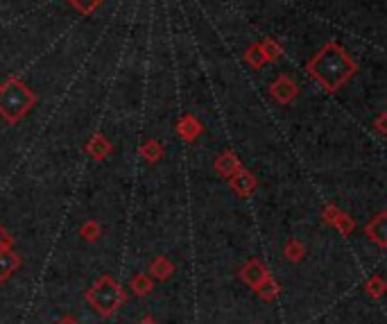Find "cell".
<instances>
[{
  "instance_id": "cell-10",
  "label": "cell",
  "mask_w": 387,
  "mask_h": 324,
  "mask_svg": "<svg viewBox=\"0 0 387 324\" xmlns=\"http://www.w3.org/2000/svg\"><path fill=\"white\" fill-rule=\"evenodd\" d=\"M88 150H91V157H93V159H104L111 152V145L106 143L102 136H95V139L91 141Z\"/></svg>"
},
{
  "instance_id": "cell-7",
  "label": "cell",
  "mask_w": 387,
  "mask_h": 324,
  "mask_svg": "<svg viewBox=\"0 0 387 324\" xmlns=\"http://www.w3.org/2000/svg\"><path fill=\"white\" fill-rule=\"evenodd\" d=\"M367 234L378 242V245L385 247V213L376 216L374 220L367 225Z\"/></svg>"
},
{
  "instance_id": "cell-16",
  "label": "cell",
  "mask_w": 387,
  "mask_h": 324,
  "mask_svg": "<svg viewBox=\"0 0 387 324\" xmlns=\"http://www.w3.org/2000/svg\"><path fill=\"white\" fill-rule=\"evenodd\" d=\"M82 236H84L86 240H95L97 236H100V227H97L95 222H86L84 227H82Z\"/></svg>"
},
{
  "instance_id": "cell-11",
  "label": "cell",
  "mask_w": 387,
  "mask_h": 324,
  "mask_svg": "<svg viewBox=\"0 0 387 324\" xmlns=\"http://www.w3.org/2000/svg\"><path fill=\"white\" fill-rule=\"evenodd\" d=\"M238 168H240V164H238L234 155H225V157L218 159V170H220V175H227V177H229V175H234Z\"/></svg>"
},
{
  "instance_id": "cell-2",
  "label": "cell",
  "mask_w": 387,
  "mask_h": 324,
  "mask_svg": "<svg viewBox=\"0 0 387 324\" xmlns=\"http://www.w3.org/2000/svg\"><path fill=\"white\" fill-rule=\"evenodd\" d=\"M125 299H127V293L122 290V286L116 279L109 277V274L100 277L91 286V290H86V302L93 306V311L100 313L102 318H111V315L125 304Z\"/></svg>"
},
{
  "instance_id": "cell-4",
  "label": "cell",
  "mask_w": 387,
  "mask_h": 324,
  "mask_svg": "<svg viewBox=\"0 0 387 324\" xmlns=\"http://www.w3.org/2000/svg\"><path fill=\"white\" fill-rule=\"evenodd\" d=\"M240 277L249 283V286L256 290V293L263 297V299H267V302H272L276 295H279V286H276V281L270 277V272L265 270V265H263L258 258H252L249 263L245 265L243 272H240Z\"/></svg>"
},
{
  "instance_id": "cell-20",
  "label": "cell",
  "mask_w": 387,
  "mask_h": 324,
  "mask_svg": "<svg viewBox=\"0 0 387 324\" xmlns=\"http://www.w3.org/2000/svg\"><path fill=\"white\" fill-rule=\"evenodd\" d=\"M138 324H156V322H154V320L150 318V315H147V318H143V320H141V322H138Z\"/></svg>"
},
{
  "instance_id": "cell-1",
  "label": "cell",
  "mask_w": 387,
  "mask_h": 324,
  "mask_svg": "<svg viewBox=\"0 0 387 324\" xmlns=\"http://www.w3.org/2000/svg\"><path fill=\"white\" fill-rule=\"evenodd\" d=\"M308 73L326 91H337L356 73V64L349 59L342 48H337L335 44H328L308 64Z\"/></svg>"
},
{
  "instance_id": "cell-13",
  "label": "cell",
  "mask_w": 387,
  "mask_h": 324,
  "mask_svg": "<svg viewBox=\"0 0 387 324\" xmlns=\"http://www.w3.org/2000/svg\"><path fill=\"white\" fill-rule=\"evenodd\" d=\"M141 152H143V157L150 161V164H156V161L161 159V148H159V143H156V141L145 143Z\"/></svg>"
},
{
  "instance_id": "cell-5",
  "label": "cell",
  "mask_w": 387,
  "mask_h": 324,
  "mask_svg": "<svg viewBox=\"0 0 387 324\" xmlns=\"http://www.w3.org/2000/svg\"><path fill=\"white\" fill-rule=\"evenodd\" d=\"M19 268H21V256L12 247L0 249V283L10 279Z\"/></svg>"
},
{
  "instance_id": "cell-6",
  "label": "cell",
  "mask_w": 387,
  "mask_h": 324,
  "mask_svg": "<svg viewBox=\"0 0 387 324\" xmlns=\"http://www.w3.org/2000/svg\"><path fill=\"white\" fill-rule=\"evenodd\" d=\"M232 184L236 186L238 193H243V196H249V193L254 191V186H256V182H254V177H252L249 173H245V170H240V168L236 170Z\"/></svg>"
},
{
  "instance_id": "cell-19",
  "label": "cell",
  "mask_w": 387,
  "mask_h": 324,
  "mask_svg": "<svg viewBox=\"0 0 387 324\" xmlns=\"http://www.w3.org/2000/svg\"><path fill=\"white\" fill-rule=\"evenodd\" d=\"M57 324H79V322H77V320H73V318H62Z\"/></svg>"
},
{
  "instance_id": "cell-9",
  "label": "cell",
  "mask_w": 387,
  "mask_h": 324,
  "mask_svg": "<svg viewBox=\"0 0 387 324\" xmlns=\"http://www.w3.org/2000/svg\"><path fill=\"white\" fill-rule=\"evenodd\" d=\"M152 277L150 274H145V272H141V274H136L134 279H131V290H134L136 295H147V293H152Z\"/></svg>"
},
{
  "instance_id": "cell-14",
  "label": "cell",
  "mask_w": 387,
  "mask_h": 324,
  "mask_svg": "<svg viewBox=\"0 0 387 324\" xmlns=\"http://www.w3.org/2000/svg\"><path fill=\"white\" fill-rule=\"evenodd\" d=\"M73 5L77 7L79 12H84V14H88V12H93L97 5L102 3V0H70Z\"/></svg>"
},
{
  "instance_id": "cell-17",
  "label": "cell",
  "mask_w": 387,
  "mask_h": 324,
  "mask_svg": "<svg viewBox=\"0 0 387 324\" xmlns=\"http://www.w3.org/2000/svg\"><path fill=\"white\" fill-rule=\"evenodd\" d=\"M383 290H385V283L381 277H374L372 281L367 283V293H372L374 297H381L383 295Z\"/></svg>"
},
{
  "instance_id": "cell-3",
  "label": "cell",
  "mask_w": 387,
  "mask_h": 324,
  "mask_svg": "<svg viewBox=\"0 0 387 324\" xmlns=\"http://www.w3.org/2000/svg\"><path fill=\"white\" fill-rule=\"evenodd\" d=\"M35 107V93L16 79H10L0 86V116L7 123H19L26 113Z\"/></svg>"
},
{
  "instance_id": "cell-15",
  "label": "cell",
  "mask_w": 387,
  "mask_h": 324,
  "mask_svg": "<svg viewBox=\"0 0 387 324\" xmlns=\"http://www.w3.org/2000/svg\"><path fill=\"white\" fill-rule=\"evenodd\" d=\"M285 254H287L290 261H299V258H301V242L290 240V242H287V247H285Z\"/></svg>"
},
{
  "instance_id": "cell-8",
  "label": "cell",
  "mask_w": 387,
  "mask_h": 324,
  "mask_svg": "<svg viewBox=\"0 0 387 324\" xmlns=\"http://www.w3.org/2000/svg\"><path fill=\"white\" fill-rule=\"evenodd\" d=\"M150 270H152V274L156 279H168L170 274L175 272V265H172L166 256H156L152 261V265H150Z\"/></svg>"
},
{
  "instance_id": "cell-18",
  "label": "cell",
  "mask_w": 387,
  "mask_h": 324,
  "mask_svg": "<svg viewBox=\"0 0 387 324\" xmlns=\"http://www.w3.org/2000/svg\"><path fill=\"white\" fill-rule=\"evenodd\" d=\"M3 247H12V238H10V234H7L3 227H0V249Z\"/></svg>"
},
{
  "instance_id": "cell-12",
  "label": "cell",
  "mask_w": 387,
  "mask_h": 324,
  "mask_svg": "<svg viewBox=\"0 0 387 324\" xmlns=\"http://www.w3.org/2000/svg\"><path fill=\"white\" fill-rule=\"evenodd\" d=\"M274 95H276L279 100L287 102L294 95V86L287 82V79H279V82L274 84Z\"/></svg>"
}]
</instances>
